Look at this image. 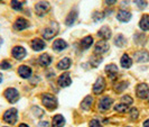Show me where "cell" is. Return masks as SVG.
Returning <instances> with one entry per match:
<instances>
[{
  "instance_id": "1",
  "label": "cell",
  "mask_w": 149,
  "mask_h": 127,
  "mask_svg": "<svg viewBox=\"0 0 149 127\" xmlns=\"http://www.w3.org/2000/svg\"><path fill=\"white\" fill-rule=\"evenodd\" d=\"M42 102L43 105L47 108V109H51V110H54L56 107H57V100L56 98L49 95V93H44L42 96Z\"/></svg>"
},
{
  "instance_id": "2",
  "label": "cell",
  "mask_w": 149,
  "mask_h": 127,
  "mask_svg": "<svg viewBox=\"0 0 149 127\" xmlns=\"http://www.w3.org/2000/svg\"><path fill=\"white\" fill-rule=\"evenodd\" d=\"M51 10V5L47 1H39L35 6V13L37 16H44Z\"/></svg>"
},
{
  "instance_id": "3",
  "label": "cell",
  "mask_w": 149,
  "mask_h": 127,
  "mask_svg": "<svg viewBox=\"0 0 149 127\" xmlns=\"http://www.w3.org/2000/svg\"><path fill=\"white\" fill-rule=\"evenodd\" d=\"M17 116H18L17 110H16L15 108H11V109H8L7 112H5L2 118L8 124H15L16 120H17Z\"/></svg>"
},
{
  "instance_id": "4",
  "label": "cell",
  "mask_w": 149,
  "mask_h": 127,
  "mask_svg": "<svg viewBox=\"0 0 149 127\" xmlns=\"http://www.w3.org/2000/svg\"><path fill=\"white\" fill-rule=\"evenodd\" d=\"M136 95L140 99H146L149 95V87L146 83H139L136 88Z\"/></svg>"
},
{
  "instance_id": "5",
  "label": "cell",
  "mask_w": 149,
  "mask_h": 127,
  "mask_svg": "<svg viewBox=\"0 0 149 127\" xmlns=\"http://www.w3.org/2000/svg\"><path fill=\"white\" fill-rule=\"evenodd\" d=\"M5 97H6V99H7L10 104H15L16 101L19 99V93L14 88H8L5 91Z\"/></svg>"
},
{
  "instance_id": "6",
  "label": "cell",
  "mask_w": 149,
  "mask_h": 127,
  "mask_svg": "<svg viewBox=\"0 0 149 127\" xmlns=\"http://www.w3.org/2000/svg\"><path fill=\"white\" fill-rule=\"evenodd\" d=\"M105 88V80L103 76H99L95 83L93 84V92L95 95H100Z\"/></svg>"
},
{
  "instance_id": "7",
  "label": "cell",
  "mask_w": 149,
  "mask_h": 127,
  "mask_svg": "<svg viewBox=\"0 0 149 127\" xmlns=\"http://www.w3.org/2000/svg\"><path fill=\"white\" fill-rule=\"evenodd\" d=\"M112 102H113V100H112L111 98L105 96V97H103L99 101V109H100L101 112H105V110L110 109Z\"/></svg>"
},
{
  "instance_id": "8",
  "label": "cell",
  "mask_w": 149,
  "mask_h": 127,
  "mask_svg": "<svg viewBox=\"0 0 149 127\" xmlns=\"http://www.w3.org/2000/svg\"><path fill=\"white\" fill-rule=\"evenodd\" d=\"M134 60L139 63H143V62H147L149 61V53L145 50L141 51H138V52L134 53Z\"/></svg>"
},
{
  "instance_id": "9",
  "label": "cell",
  "mask_w": 149,
  "mask_h": 127,
  "mask_svg": "<svg viewBox=\"0 0 149 127\" xmlns=\"http://www.w3.org/2000/svg\"><path fill=\"white\" fill-rule=\"evenodd\" d=\"M11 54H13V56H14L15 59L22 60V59H24V58L26 56V50H25L22 46H16V47L13 48Z\"/></svg>"
},
{
  "instance_id": "10",
  "label": "cell",
  "mask_w": 149,
  "mask_h": 127,
  "mask_svg": "<svg viewBox=\"0 0 149 127\" xmlns=\"http://www.w3.org/2000/svg\"><path fill=\"white\" fill-rule=\"evenodd\" d=\"M72 82V79H71V75L68 73H63L58 78V84H60L62 88H66L68 87Z\"/></svg>"
},
{
  "instance_id": "11",
  "label": "cell",
  "mask_w": 149,
  "mask_h": 127,
  "mask_svg": "<svg viewBox=\"0 0 149 127\" xmlns=\"http://www.w3.org/2000/svg\"><path fill=\"white\" fill-rule=\"evenodd\" d=\"M30 45H31V47H33L34 51H42V50H44L45 47H46L45 42L43 39H40V38H35V39H33Z\"/></svg>"
},
{
  "instance_id": "12",
  "label": "cell",
  "mask_w": 149,
  "mask_h": 127,
  "mask_svg": "<svg viewBox=\"0 0 149 127\" xmlns=\"http://www.w3.org/2000/svg\"><path fill=\"white\" fill-rule=\"evenodd\" d=\"M105 72H107L108 76L113 80L118 75V67H117L116 64H109V65L105 67Z\"/></svg>"
},
{
  "instance_id": "13",
  "label": "cell",
  "mask_w": 149,
  "mask_h": 127,
  "mask_svg": "<svg viewBox=\"0 0 149 127\" xmlns=\"http://www.w3.org/2000/svg\"><path fill=\"white\" fill-rule=\"evenodd\" d=\"M108 50H109V44L105 41H103V39L97 42V45H95V53H97V54H103Z\"/></svg>"
},
{
  "instance_id": "14",
  "label": "cell",
  "mask_w": 149,
  "mask_h": 127,
  "mask_svg": "<svg viewBox=\"0 0 149 127\" xmlns=\"http://www.w3.org/2000/svg\"><path fill=\"white\" fill-rule=\"evenodd\" d=\"M31 69L27 65H22L18 69V74L22 76V79H28L30 75H31Z\"/></svg>"
},
{
  "instance_id": "15",
  "label": "cell",
  "mask_w": 149,
  "mask_h": 127,
  "mask_svg": "<svg viewBox=\"0 0 149 127\" xmlns=\"http://www.w3.org/2000/svg\"><path fill=\"white\" fill-rule=\"evenodd\" d=\"M27 27H28V22L25 18H22V17L17 18V20L14 24V28L16 30H22L25 28H27Z\"/></svg>"
},
{
  "instance_id": "16",
  "label": "cell",
  "mask_w": 149,
  "mask_h": 127,
  "mask_svg": "<svg viewBox=\"0 0 149 127\" xmlns=\"http://www.w3.org/2000/svg\"><path fill=\"white\" fill-rule=\"evenodd\" d=\"M117 18L120 22H127L131 19V13L128 11V10H120L119 13H118V15H117Z\"/></svg>"
},
{
  "instance_id": "17",
  "label": "cell",
  "mask_w": 149,
  "mask_h": 127,
  "mask_svg": "<svg viewBox=\"0 0 149 127\" xmlns=\"http://www.w3.org/2000/svg\"><path fill=\"white\" fill-rule=\"evenodd\" d=\"M97 36L101 37L103 41H104V39H109V38L111 37V30H110L109 27L103 26L101 29L97 32Z\"/></svg>"
},
{
  "instance_id": "18",
  "label": "cell",
  "mask_w": 149,
  "mask_h": 127,
  "mask_svg": "<svg viewBox=\"0 0 149 127\" xmlns=\"http://www.w3.org/2000/svg\"><path fill=\"white\" fill-rule=\"evenodd\" d=\"M65 124V119L62 115H55L52 120V127H63Z\"/></svg>"
},
{
  "instance_id": "19",
  "label": "cell",
  "mask_w": 149,
  "mask_h": 127,
  "mask_svg": "<svg viewBox=\"0 0 149 127\" xmlns=\"http://www.w3.org/2000/svg\"><path fill=\"white\" fill-rule=\"evenodd\" d=\"M66 46H67V44L64 39H56V41L53 43V50H55V51L60 52V51L65 50V48H66Z\"/></svg>"
},
{
  "instance_id": "20",
  "label": "cell",
  "mask_w": 149,
  "mask_h": 127,
  "mask_svg": "<svg viewBox=\"0 0 149 127\" xmlns=\"http://www.w3.org/2000/svg\"><path fill=\"white\" fill-rule=\"evenodd\" d=\"M77 19V10H72L66 17V20H65V24L66 26H72L75 22V20Z\"/></svg>"
},
{
  "instance_id": "21",
  "label": "cell",
  "mask_w": 149,
  "mask_h": 127,
  "mask_svg": "<svg viewBox=\"0 0 149 127\" xmlns=\"http://www.w3.org/2000/svg\"><path fill=\"white\" fill-rule=\"evenodd\" d=\"M38 63H39L42 67H48V65L52 63V58H51L48 54H43V55L39 56Z\"/></svg>"
},
{
  "instance_id": "22",
  "label": "cell",
  "mask_w": 149,
  "mask_h": 127,
  "mask_svg": "<svg viewBox=\"0 0 149 127\" xmlns=\"http://www.w3.org/2000/svg\"><path fill=\"white\" fill-rule=\"evenodd\" d=\"M120 63H121V67H122L129 69V67H131V64H132V60H131V58L128 54H123L121 60H120Z\"/></svg>"
},
{
  "instance_id": "23",
  "label": "cell",
  "mask_w": 149,
  "mask_h": 127,
  "mask_svg": "<svg viewBox=\"0 0 149 127\" xmlns=\"http://www.w3.org/2000/svg\"><path fill=\"white\" fill-rule=\"evenodd\" d=\"M57 33V28H53V27H47L45 28L44 32H43V36L46 39H51L52 37H54Z\"/></svg>"
},
{
  "instance_id": "24",
  "label": "cell",
  "mask_w": 149,
  "mask_h": 127,
  "mask_svg": "<svg viewBox=\"0 0 149 127\" xmlns=\"http://www.w3.org/2000/svg\"><path fill=\"white\" fill-rule=\"evenodd\" d=\"M92 104H93V98L91 96H88V97L84 98V100L81 102V108L84 109V110H89L90 108L92 107Z\"/></svg>"
},
{
  "instance_id": "25",
  "label": "cell",
  "mask_w": 149,
  "mask_h": 127,
  "mask_svg": "<svg viewBox=\"0 0 149 127\" xmlns=\"http://www.w3.org/2000/svg\"><path fill=\"white\" fill-rule=\"evenodd\" d=\"M71 60L68 59V58H64V59H62V60L58 62V64H57V67L60 69V70H67V69H70L71 67Z\"/></svg>"
},
{
  "instance_id": "26",
  "label": "cell",
  "mask_w": 149,
  "mask_h": 127,
  "mask_svg": "<svg viewBox=\"0 0 149 127\" xmlns=\"http://www.w3.org/2000/svg\"><path fill=\"white\" fill-rule=\"evenodd\" d=\"M92 44H93V37L92 36H85L81 41V47L83 50H88Z\"/></svg>"
},
{
  "instance_id": "27",
  "label": "cell",
  "mask_w": 149,
  "mask_h": 127,
  "mask_svg": "<svg viewBox=\"0 0 149 127\" xmlns=\"http://www.w3.org/2000/svg\"><path fill=\"white\" fill-rule=\"evenodd\" d=\"M139 26L142 30H149V15H143L140 19Z\"/></svg>"
},
{
  "instance_id": "28",
  "label": "cell",
  "mask_w": 149,
  "mask_h": 127,
  "mask_svg": "<svg viewBox=\"0 0 149 127\" xmlns=\"http://www.w3.org/2000/svg\"><path fill=\"white\" fill-rule=\"evenodd\" d=\"M102 61H103L102 56H100V55H92L91 59H90V63L92 64V67H97L101 64Z\"/></svg>"
},
{
  "instance_id": "29",
  "label": "cell",
  "mask_w": 149,
  "mask_h": 127,
  "mask_svg": "<svg viewBox=\"0 0 149 127\" xmlns=\"http://www.w3.org/2000/svg\"><path fill=\"white\" fill-rule=\"evenodd\" d=\"M126 43H127L126 38H125V36H123V35H121V34L117 35V36H116V38H114V44L117 45L118 47H123V46L126 45Z\"/></svg>"
},
{
  "instance_id": "30",
  "label": "cell",
  "mask_w": 149,
  "mask_h": 127,
  "mask_svg": "<svg viewBox=\"0 0 149 127\" xmlns=\"http://www.w3.org/2000/svg\"><path fill=\"white\" fill-rule=\"evenodd\" d=\"M127 87H128V82L122 81V82H118L116 86H114V90H116L117 92H122Z\"/></svg>"
},
{
  "instance_id": "31",
  "label": "cell",
  "mask_w": 149,
  "mask_h": 127,
  "mask_svg": "<svg viewBox=\"0 0 149 127\" xmlns=\"http://www.w3.org/2000/svg\"><path fill=\"white\" fill-rule=\"evenodd\" d=\"M11 7L17 11H20L22 9V4L19 0H11Z\"/></svg>"
},
{
  "instance_id": "32",
  "label": "cell",
  "mask_w": 149,
  "mask_h": 127,
  "mask_svg": "<svg viewBox=\"0 0 149 127\" xmlns=\"http://www.w3.org/2000/svg\"><path fill=\"white\" fill-rule=\"evenodd\" d=\"M114 109L118 112H126L128 110V105H126V104H119V105L114 106Z\"/></svg>"
},
{
  "instance_id": "33",
  "label": "cell",
  "mask_w": 149,
  "mask_h": 127,
  "mask_svg": "<svg viewBox=\"0 0 149 127\" xmlns=\"http://www.w3.org/2000/svg\"><path fill=\"white\" fill-rule=\"evenodd\" d=\"M105 14L103 13H101V11H95L94 14H93V20L94 22H100V20H102L103 18H104Z\"/></svg>"
},
{
  "instance_id": "34",
  "label": "cell",
  "mask_w": 149,
  "mask_h": 127,
  "mask_svg": "<svg viewBox=\"0 0 149 127\" xmlns=\"http://www.w3.org/2000/svg\"><path fill=\"white\" fill-rule=\"evenodd\" d=\"M134 4L139 9H145L147 7V0H134Z\"/></svg>"
},
{
  "instance_id": "35",
  "label": "cell",
  "mask_w": 149,
  "mask_h": 127,
  "mask_svg": "<svg viewBox=\"0 0 149 127\" xmlns=\"http://www.w3.org/2000/svg\"><path fill=\"white\" fill-rule=\"evenodd\" d=\"M134 41H136V43H138V44H141L140 41H142V43H145V42H146V36H145L143 34H136Z\"/></svg>"
},
{
  "instance_id": "36",
  "label": "cell",
  "mask_w": 149,
  "mask_h": 127,
  "mask_svg": "<svg viewBox=\"0 0 149 127\" xmlns=\"http://www.w3.org/2000/svg\"><path fill=\"white\" fill-rule=\"evenodd\" d=\"M10 67H11V64H10L9 61L3 60L0 63V69H2V70H8V69H10Z\"/></svg>"
},
{
  "instance_id": "37",
  "label": "cell",
  "mask_w": 149,
  "mask_h": 127,
  "mask_svg": "<svg viewBox=\"0 0 149 127\" xmlns=\"http://www.w3.org/2000/svg\"><path fill=\"white\" fill-rule=\"evenodd\" d=\"M122 101H123V104H126V105H131V104L134 102L132 98L130 97V96H125V97H122Z\"/></svg>"
},
{
  "instance_id": "38",
  "label": "cell",
  "mask_w": 149,
  "mask_h": 127,
  "mask_svg": "<svg viewBox=\"0 0 149 127\" xmlns=\"http://www.w3.org/2000/svg\"><path fill=\"white\" fill-rule=\"evenodd\" d=\"M90 127H102V125L97 119H92L90 121Z\"/></svg>"
},
{
  "instance_id": "39",
  "label": "cell",
  "mask_w": 149,
  "mask_h": 127,
  "mask_svg": "<svg viewBox=\"0 0 149 127\" xmlns=\"http://www.w3.org/2000/svg\"><path fill=\"white\" fill-rule=\"evenodd\" d=\"M130 115H131V118H132V119H136V118L138 117V109H137V108H131Z\"/></svg>"
},
{
  "instance_id": "40",
  "label": "cell",
  "mask_w": 149,
  "mask_h": 127,
  "mask_svg": "<svg viewBox=\"0 0 149 127\" xmlns=\"http://www.w3.org/2000/svg\"><path fill=\"white\" fill-rule=\"evenodd\" d=\"M38 127H49V124H48V121H40L39 124H38Z\"/></svg>"
},
{
  "instance_id": "41",
  "label": "cell",
  "mask_w": 149,
  "mask_h": 127,
  "mask_svg": "<svg viewBox=\"0 0 149 127\" xmlns=\"http://www.w3.org/2000/svg\"><path fill=\"white\" fill-rule=\"evenodd\" d=\"M116 1H117V0H105V4L109 5V6H111L113 4H116Z\"/></svg>"
},
{
  "instance_id": "42",
  "label": "cell",
  "mask_w": 149,
  "mask_h": 127,
  "mask_svg": "<svg viewBox=\"0 0 149 127\" xmlns=\"http://www.w3.org/2000/svg\"><path fill=\"white\" fill-rule=\"evenodd\" d=\"M143 127H149V119H147L143 123Z\"/></svg>"
},
{
  "instance_id": "43",
  "label": "cell",
  "mask_w": 149,
  "mask_h": 127,
  "mask_svg": "<svg viewBox=\"0 0 149 127\" xmlns=\"http://www.w3.org/2000/svg\"><path fill=\"white\" fill-rule=\"evenodd\" d=\"M19 127H29V126H28V125H26V124H20Z\"/></svg>"
},
{
  "instance_id": "44",
  "label": "cell",
  "mask_w": 149,
  "mask_h": 127,
  "mask_svg": "<svg viewBox=\"0 0 149 127\" xmlns=\"http://www.w3.org/2000/svg\"><path fill=\"white\" fill-rule=\"evenodd\" d=\"M1 81H2V74L0 73V83H1Z\"/></svg>"
},
{
  "instance_id": "45",
  "label": "cell",
  "mask_w": 149,
  "mask_h": 127,
  "mask_svg": "<svg viewBox=\"0 0 149 127\" xmlns=\"http://www.w3.org/2000/svg\"><path fill=\"white\" fill-rule=\"evenodd\" d=\"M1 42H2V41H1V38H0V44H1Z\"/></svg>"
},
{
  "instance_id": "46",
  "label": "cell",
  "mask_w": 149,
  "mask_h": 127,
  "mask_svg": "<svg viewBox=\"0 0 149 127\" xmlns=\"http://www.w3.org/2000/svg\"><path fill=\"white\" fill-rule=\"evenodd\" d=\"M0 1H1V0H0Z\"/></svg>"
}]
</instances>
